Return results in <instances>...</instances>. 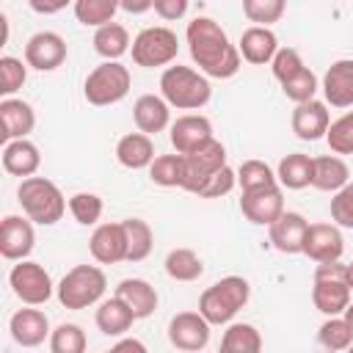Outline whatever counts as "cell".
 <instances>
[{
    "mask_svg": "<svg viewBox=\"0 0 353 353\" xmlns=\"http://www.w3.org/2000/svg\"><path fill=\"white\" fill-rule=\"evenodd\" d=\"M30 3V8L36 11V14H44V17H50V14H58V11H63L69 3H74V0H28Z\"/></svg>",
    "mask_w": 353,
    "mask_h": 353,
    "instance_id": "cell-49",
    "label": "cell"
},
{
    "mask_svg": "<svg viewBox=\"0 0 353 353\" xmlns=\"http://www.w3.org/2000/svg\"><path fill=\"white\" fill-rule=\"evenodd\" d=\"M36 245V232L33 221L22 215H6L0 223V254L11 262L28 259Z\"/></svg>",
    "mask_w": 353,
    "mask_h": 353,
    "instance_id": "cell-15",
    "label": "cell"
},
{
    "mask_svg": "<svg viewBox=\"0 0 353 353\" xmlns=\"http://www.w3.org/2000/svg\"><path fill=\"white\" fill-rule=\"evenodd\" d=\"M88 345L85 331L77 323H61L50 334V350L52 353H83Z\"/></svg>",
    "mask_w": 353,
    "mask_h": 353,
    "instance_id": "cell-38",
    "label": "cell"
},
{
    "mask_svg": "<svg viewBox=\"0 0 353 353\" xmlns=\"http://www.w3.org/2000/svg\"><path fill=\"white\" fill-rule=\"evenodd\" d=\"M323 97L331 108H350L353 105V58L334 61L323 74Z\"/></svg>",
    "mask_w": 353,
    "mask_h": 353,
    "instance_id": "cell-19",
    "label": "cell"
},
{
    "mask_svg": "<svg viewBox=\"0 0 353 353\" xmlns=\"http://www.w3.org/2000/svg\"><path fill=\"white\" fill-rule=\"evenodd\" d=\"M121 223L127 229V262H143L154 245L152 226L141 218H124Z\"/></svg>",
    "mask_w": 353,
    "mask_h": 353,
    "instance_id": "cell-34",
    "label": "cell"
},
{
    "mask_svg": "<svg viewBox=\"0 0 353 353\" xmlns=\"http://www.w3.org/2000/svg\"><path fill=\"white\" fill-rule=\"evenodd\" d=\"M94 50L105 61H119L130 50V33H127V28L119 25V22H108V25L97 28V33H94Z\"/></svg>",
    "mask_w": 353,
    "mask_h": 353,
    "instance_id": "cell-31",
    "label": "cell"
},
{
    "mask_svg": "<svg viewBox=\"0 0 353 353\" xmlns=\"http://www.w3.org/2000/svg\"><path fill=\"white\" fill-rule=\"evenodd\" d=\"M0 127H3V141H17V138H28L36 127V113L30 108V102L25 99H14V97H3L0 102Z\"/></svg>",
    "mask_w": 353,
    "mask_h": 353,
    "instance_id": "cell-21",
    "label": "cell"
},
{
    "mask_svg": "<svg viewBox=\"0 0 353 353\" xmlns=\"http://www.w3.org/2000/svg\"><path fill=\"white\" fill-rule=\"evenodd\" d=\"M312 303L325 317L345 314V309L350 303V287L345 281V265H339V262L317 265L314 284H312Z\"/></svg>",
    "mask_w": 353,
    "mask_h": 353,
    "instance_id": "cell-7",
    "label": "cell"
},
{
    "mask_svg": "<svg viewBox=\"0 0 353 353\" xmlns=\"http://www.w3.org/2000/svg\"><path fill=\"white\" fill-rule=\"evenodd\" d=\"M234 185H237V171H232L229 165H223L221 171H215V174L196 190V196H201V199H221V196H226Z\"/></svg>",
    "mask_w": 353,
    "mask_h": 353,
    "instance_id": "cell-47",
    "label": "cell"
},
{
    "mask_svg": "<svg viewBox=\"0 0 353 353\" xmlns=\"http://www.w3.org/2000/svg\"><path fill=\"white\" fill-rule=\"evenodd\" d=\"M8 331L11 339L22 347H39L52 331H50V320L41 309H19L11 314L8 320Z\"/></svg>",
    "mask_w": 353,
    "mask_h": 353,
    "instance_id": "cell-20",
    "label": "cell"
},
{
    "mask_svg": "<svg viewBox=\"0 0 353 353\" xmlns=\"http://www.w3.org/2000/svg\"><path fill=\"white\" fill-rule=\"evenodd\" d=\"M306 229H309V223H306V218L301 212H281L270 223V243L281 254H301Z\"/></svg>",
    "mask_w": 353,
    "mask_h": 353,
    "instance_id": "cell-22",
    "label": "cell"
},
{
    "mask_svg": "<svg viewBox=\"0 0 353 353\" xmlns=\"http://www.w3.org/2000/svg\"><path fill=\"white\" fill-rule=\"evenodd\" d=\"M160 94L176 110H199L210 102L212 85H210L204 72L199 74L196 69L176 63L160 74Z\"/></svg>",
    "mask_w": 353,
    "mask_h": 353,
    "instance_id": "cell-3",
    "label": "cell"
},
{
    "mask_svg": "<svg viewBox=\"0 0 353 353\" xmlns=\"http://www.w3.org/2000/svg\"><path fill=\"white\" fill-rule=\"evenodd\" d=\"M102 210H105V204H102V199H99L97 193L80 190V193H74V196L69 199V212H72L74 221L83 223V226H94V223L102 218Z\"/></svg>",
    "mask_w": 353,
    "mask_h": 353,
    "instance_id": "cell-41",
    "label": "cell"
},
{
    "mask_svg": "<svg viewBox=\"0 0 353 353\" xmlns=\"http://www.w3.org/2000/svg\"><path fill=\"white\" fill-rule=\"evenodd\" d=\"M188 3L190 0H154V14L165 22H176L188 14Z\"/></svg>",
    "mask_w": 353,
    "mask_h": 353,
    "instance_id": "cell-48",
    "label": "cell"
},
{
    "mask_svg": "<svg viewBox=\"0 0 353 353\" xmlns=\"http://www.w3.org/2000/svg\"><path fill=\"white\" fill-rule=\"evenodd\" d=\"M165 273L174 281H196L204 273V262L196 251L190 248H174L165 256Z\"/></svg>",
    "mask_w": 353,
    "mask_h": 353,
    "instance_id": "cell-35",
    "label": "cell"
},
{
    "mask_svg": "<svg viewBox=\"0 0 353 353\" xmlns=\"http://www.w3.org/2000/svg\"><path fill=\"white\" fill-rule=\"evenodd\" d=\"M135 320H138L135 312H132L119 295L102 301L99 309H97V314H94V323H97V328H99L105 336H121V334H127Z\"/></svg>",
    "mask_w": 353,
    "mask_h": 353,
    "instance_id": "cell-28",
    "label": "cell"
},
{
    "mask_svg": "<svg viewBox=\"0 0 353 353\" xmlns=\"http://www.w3.org/2000/svg\"><path fill=\"white\" fill-rule=\"evenodd\" d=\"M135 127L146 135H157L171 124V105L157 94H143L132 105Z\"/></svg>",
    "mask_w": 353,
    "mask_h": 353,
    "instance_id": "cell-24",
    "label": "cell"
},
{
    "mask_svg": "<svg viewBox=\"0 0 353 353\" xmlns=\"http://www.w3.org/2000/svg\"><path fill=\"white\" fill-rule=\"evenodd\" d=\"M116 295L135 312L138 320L152 317L154 309H157V301H160L157 298V290L146 279H121L116 284Z\"/></svg>",
    "mask_w": 353,
    "mask_h": 353,
    "instance_id": "cell-26",
    "label": "cell"
},
{
    "mask_svg": "<svg viewBox=\"0 0 353 353\" xmlns=\"http://www.w3.org/2000/svg\"><path fill=\"white\" fill-rule=\"evenodd\" d=\"M325 141L334 154H353V110L342 113L336 121L328 124Z\"/></svg>",
    "mask_w": 353,
    "mask_h": 353,
    "instance_id": "cell-40",
    "label": "cell"
},
{
    "mask_svg": "<svg viewBox=\"0 0 353 353\" xmlns=\"http://www.w3.org/2000/svg\"><path fill=\"white\" fill-rule=\"evenodd\" d=\"M331 221L342 229H353V182L339 188L331 199Z\"/></svg>",
    "mask_w": 353,
    "mask_h": 353,
    "instance_id": "cell-46",
    "label": "cell"
},
{
    "mask_svg": "<svg viewBox=\"0 0 353 353\" xmlns=\"http://www.w3.org/2000/svg\"><path fill=\"white\" fill-rule=\"evenodd\" d=\"M8 284H11L14 295L28 306H41V303H47L52 298L50 273L44 270V265L30 262V259H19V265L11 268Z\"/></svg>",
    "mask_w": 353,
    "mask_h": 353,
    "instance_id": "cell-9",
    "label": "cell"
},
{
    "mask_svg": "<svg viewBox=\"0 0 353 353\" xmlns=\"http://www.w3.org/2000/svg\"><path fill=\"white\" fill-rule=\"evenodd\" d=\"M17 201L22 204V212L39 226H52L66 212L61 188L47 176H25L17 188Z\"/></svg>",
    "mask_w": 353,
    "mask_h": 353,
    "instance_id": "cell-2",
    "label": "cell"
},
{
    "mask_svg": "<svg viewBox=\"0 0 353 353\" xmlns=\"http://www.w3.org/2000/svg\"><path fill=\"white\" fill-rule=\"evenodd\" d=\"M312 262H339L345 254V240L336 223H309L303 237V251Z\"/></svg>",
    "mask_w": 353,
    "mask_h": 353,
    "instance_id": "cell-14",
    "label": "cell"
},
{
    "mask_svg": "<svg viewBox=\"0 0 353 353\" xmlns=\"http://www.w3.org/2000/svg\"><path fill=\"white\" fill-rule=\"evenodd\" d=\"M317 342H320L325 350H347V347L353 345V328L347 325L345 317L334 314V317H328V320L320 325Z\"/></svg>",
    "mask_w": 353,
    "mask_h": 353,
    "instance_id": "cell-37",
    "label": "cell"
},
{
    "mask_svg": "<svg viewBox=\"0 0 353 353\" xmlns=\"http://www.w3.org/2000/svg\"><path fill=\"white\" fill-rule=\"evenodd\" d=\"M270 182H279V176L270 171L268 163L262 160H245L240 168H237V185L243 190L248 188H259V185H270Z\"/></svg>",
    "mask_w": 353,
    "mask_h": 353,
    "instance_id": "cell-44",
    "label": "cell"
},
{
    "mask_svg": "<svg viewBox=\"0 0 353 353\" xmlns=\"http://www.w3.org/2000/svg\"><path fill=\"white\" fill-rule=\"evenodd\" d=\"M226 165V149L221 141H210L204 143L201 149L185 154V182H182V190L188 193H196L215 171H221Z\"/></svg>",
    "mask_w": 353,
    "mask_h": 353,
    "instance_id": "cell-11",
    "label": "cell"
},
{
    "mask_svg": "<svg viewBox=\"0 0 353 353\" xmlns=\"http://www.w3.org/2000/svg\"><path fill=\"white\" fill-rule=\"evenodd\" d=\"M168 135H171V146L179 154H190V152H196V149H201L204 143L212 141V121L207 116L188 113V116H179L171 124Z\"/></svg>",
    "mask_w": 353,
    "mask_h": 353,
    "instance_id": "cell-17",
    "label": "cell"
},
{
    "mask_svg": "<svg viewBox=\"0 0 353 353\" xmlns=\"http://www.w3.org/2000/svg\"><path fill=\"white\" fill-rule=\"evenodd\" d=\"M28 80V63H22L14 55H3L0 58V94L11 97L17 94Z\"/></svg>",
    "mask_w": 353,
    "mask_h": 353,
    "instance_id": "cell-42",
    "label": "cell"
},
{
    "mask_svg": "<svg viewBox=\"0 0 353 353\" xmlns=\"http://www.w3.org/2000/svg\"><path fill=\"white\" fill-rule=\"evenodd\" d=\"M287 11V0H243V14L254 25H276Z\"/></svg>",
    "mask_w": 353,
    "mask_h": 353,
    "instance_id": "cell-39",
    "label": "cell"
},
{
    "mask_svg": "<svg viewBox=\"0 0 353 353\" xmlns=\"http://www.w3.org/2000/svg\"><path fill=\"white\" fill-rule=\"evenodd\" d=\"M303 66H306V63H303V58H301V52H298L295 47H279V52H276L273 61H270L273 77H276L279 83L290 80V77L298 74Z\"/></svg>",
    "mask_w": 353,
    "mask_h": 353,
    "instance_id": "cell-45",
    "label": "cell"
},
{
    "mask_svg": "<svg viewBox=\"0 0 353 353\" xmlns=\"http://www.w3.org/2000/svg\"><path fill=\"white\" fill-rule=\"evenodd\" d=\"M113 350H138V353H143V350H146V345H143V342H138V339H121V342H116V345H113Z\"/></svg>",
    "mask_w": 353,
    "mask_h": 353,
    "instance_id": "cell-51",
    "label": "cell"
},
{
    "mask_svg": "<svg viewBox=\"0 0 353 353\" xmlns=\"http://www.w3.org/2000/svg\"><path fill=\"white\" fill-rule=\"evenodd\" d=\"M185 39H188V50H190L193 63L207 77L229 80L240 72V50L229 41L226 30L215 19H210V17L190 19Z\"/></svg>",
    "mask_w": 353,
    "mask_h": 353,
    "instance_id": "cell-1",
    "label": "cell"
},
{
    "mask_svg": "<svg viewBox=\"0 0 353 353\" xmlns=\"http://www.w3.org/2000/svg\"><path fill=\"white\" fill-rule=\"evenodd\" d=\"M91 256L99 265H116L127 262V229L121 221L116 223H99L88 240Z\"/></svg>",
    "mask_w": 353,
    "mask_h": 353,
    "instance_id": "cell-16",
    "label": "cell"
},
{
    "mask_svg": "<svg viewBox=\"0 0 353 353\" xmlns=\"http://www.w3.org/2000/svg\"><path fill=\"white\" fill-rule=\"evenodd\" d=\"M251 298V284L243 276H226L207 287L199 298V312L207 317L210 325H226L232 317L248 303Z\"/></svg>",
    "mask_w": 353,
    "mask_h": 353,
    "instance_id": "cell-4",
    "label": "cell"
},
{
    "mask_svg": "<svg viewBox=\"0 0 353 353\" xmlns=\"http://www.w3.org/2000/svg\"><path fill=\"white\" fill-rule=\"evenodd\" d=\"M210 323L201 312H179L171 317L168 323V342L176 347V350H188V353H196V350H204L207 342H210Z\"/></svg>",
    "mask_w": 353,
    "mask_h": 353,
    "instance_id": "cell-12",
    "label": "cell"
},
{
    "mask_svg": "<svg viewBox=\"0 0 353 353\" xmlns=\"http://www.w3.org/2000/svg\"><path fill=\"white\" fill-rule=\"evenodd\" d=\"M345 320H347V325L353 328V303H347V309H345V314H342Z\"/></svg>",
    "mask_w": 353,
    "mask_h": 353,
    "instance_id": "cell-53",
    "label": "cell"
},
{
    "mask_svg": "<svg viewBox=\"0 0 353 353\" xmlns=\"http://www.w3.org/2000/svg\"><path fill=\"white\" fill-rule=\"evenodd\" d=\"M116 160L124 165V168H149L152 160H154V143H152V135L146 132H127L119 138L116 143Z\"/></svg>",
    "mask_w": 353,
    "mask_h": 353,
    "instance_id": "cell-27",
    "label": "cell"
},
{
    "mask_svg": "<svg viewBox=\"0 0 353 353\" xmlns=\"http://www.w3.org/2000/svg\"><path fill=\"white\" fill-rule=\"evenodd\" d=\"M221 350L223 353H259L262 336L251 323H232L221 336Z\"/></svg>",
    "mask_w": 353,
    "mask_h": 353,
    "instance_id": "cell-32",
    "label": "cell"
},
{
    "mask_svg": "<svg viewBox=\"0 0 353 353\" xmlns=\"http://www.w3.org/2000/svg\"><path fill=\"white\" fill-rule=\"evenodd\" d=\"M41 165V154H39V146L30 143L28 138H17V141H8L3 146V168L11 174V176H33Z\"/></svg>",
    "mask_w": 353,
    "mask_h": 353,
    "instance_id": "cell-25",
    "label": "cell"
},
{
    "mask_svg": "<svg viewBox=\"0 0 353 353\" xmlns=\"http://www.w3.org/2000/svg\"><path fill=\"white\" fill-rule=\"evenodd\" d=\"M119 6L127 14H146L149 8H154V0H119Z\"/></svg>",
    "mask_w": 353,
    "mask_h": 353,
    "instance_id": "cell-50",
    "label": "cell"
},
{
    "mask_svg": "<svg viewBox=\"0 0 353 353\" xmlns=\"http://www.w3.org/2000/svg\"><path fill=\"white\" fill-rule=\"evenodd\" d=\"M317 88H320V85H317V77H314V72H312L309 66H303L298 74H292L290 80L281 83L284 97L292 99L295 105H298V102H306V99H314Z\"/></svg>",
    "mask_w": 353,
    "mask_h": 353,
    "instance_id": "cell-43",
    "label": "cell"
},
{
    "mask_svg": "<svg viewBox=\"0 0 353 353\" xmlns=\"http://www.w3.org/2000/svg\"><path fill=\"white\" fill-rule=\"evenodd\" d=\"M240 212L245 221L256 223V226H270L281 212H284V196H281V185L270 182V185H259V188H248L240 196Z\"/></svg>",
    "mask_w": 353,
    "mask_h": 353,
    "instance_id": "cell-10",
    "label": "cell"
},
{
    "mask_svg": "<svg viewBox=\"0 0 353 353\" xmlns=\"http://www.w3.org/2000/svg\"><path fill=\"white\" fill-rule=\"evenodd\" d=\"M149 176L160 188H182L185 182V154H160L149 165Z\"/></svg>",
    "mask_w": 353,
    "mask_h": 353,
    "instance_id": "cell-33",
    "label": "cell"
},
{
    "mask_svg": "<svg viewBox=\"0 0 353 353\" xmlns=\"http://www.w3.org/2000/svg\"><path fill=\"white\" fill-rule=\"evenodd\" d=\"M290 124H292V132H295L301 141H320V138H325L328 124H331L328 105L320 102V99L298 102L295 110H292Z\"/></svg>",
    "mask_w": 353,
    "mask_h": 353,
    "instance_id": "cell-18",
    "label": "cell"
},
{
    "mask_svg": "<svg viewBox=\"0 0 353 353\" xmlns=\"http://www.w3.org/2000/svg\"><path fill=\"white\" fill-rule=\"evenodd\" d=\"M350 182V168L342 157L336 154H323L314 157V168H312V188L323 190V193H336L339 188H345Z\"/></svg>",
    "mask_w": 353,
    "mask_h": 353,
    "instance_id": "cell-29",
    "label": "cell"
},
{
    "mask_svg": "<svg viewBox=\"0 0 353 353\" xmlns=\"http://www.w3.org/2000/svg\"><path fill=\"white\" fill-rule=\"evenodd\" d=\"M130 52H132L135 66H143V69L168 66L179 52V39H176V33L171 28H163V25L143 28L132 39Z\"/></svg>",
    "mask_w": 353,
    "mask_h": 353,
    "instance_id": "cell-8",
    "label": "cell"
},
{
    "mask_svg": "<svg viewBox=\"0 0 353 353\" xmlns=\"http://www.w3.org/2000/svg\"><path fill=\"white\" fill-rule=\"evenodd\" d=\"M243 61L254 63V66H265L273 61V55L279 52V39L270 28L265 25H251L248 30H243L240 44H237Z\"/></svg>",
    "mask_w": 353,
    "mask_h": 353,
    "instance_id": "cell-23",
    "label": "cell"
},
{
    "mask_svg": "<svg viewBox=\"0 0 353 353\" xmlns=\"http://www.w3.org/2000/svg\"><path fill=\"white\" fill-rule=\"evenodd\" d=\"M345 281H347V287L353 290V259L345 265Z\"/></svg>",
    "mask_w": 353,
    "mask_h": 353,
    "instance_id": "cell-52",
    "label": "cell"
},
{
    "mask_svg": "<svg viewBox=\"0 0 353 353\" xmlns=\"http://www.w3.org/2000/svg\"><path fill=\"white\" fill-rule=\"evenodd\" d=\"M74 17L80 25L85 28H102L108 22H113L116 11L121 8L119 0H74Z\"/></svg>",
    "mask_w": 353,
    "mask_h": 353,
    "instance_id": "cell-36",
    "label": "cell"
},
{
    "mask_svg": "<svg viewBox=\"0 0 353 353\" xmlns=\"http://www.w3.org/2000/svg\"><path fill=\"white\" fill-rule=\"evenodd\" d=\"M130 85H132V77L127 66H121L119 61H102L88 72L83 83V97L94 108H108L121 102L130 94Z\"/></svg>",
    "mask_w": 353,
    "mask_h": 353,
    "instance_id": "cell-6",
    "label": "cell"
},
{
    "mask_svg": "<svg viewBox=\"0 0 353 353\" xmlns=\"http://www.w3.org/2000/svg\"><path fill=\"white\" fill-rule=\"evenodd\" d=\"M312 168H314V157H309L303 152H292V154L281 157V163L276 168L279 185L287 188V190L309 188L312 185Z\"/></svg>",
    "mask_w": 353,
    "mask_h": 353,
    "instance_id": "cell-30",
    "label": "cell"
},
{
    "mask_svg": "<svg viewBox=\"0 0 353 353\" xmlns=\"http://www.w3.org/2000/svg\"><path fill=\"white\" fill-rule=\"evenodd\" d=\"M66 61V41L55 30H39L25 44V63L36 72H52Z\"/></svg>",
    "mask_w": 353,
    "mask_h": 353,
    "instance_id": "cell-13",
    "label": "cell"
},
{
    "mask_svg": "<svg viewBox=\"0 0 353 353\" xmlns=\"http://www.w3.org/2000/svg\"><path fill=\"white\" fill-rule=\"evenodd\" d=\"M105 290H108V279L97 265H74L58 281L55 295H58V303L63 309L80 312V309H88V306L99 303Z\"/></svg>",
    "mask_w": 353,
    "mask_h": 353,
    "instance_id": "cell-5",
    "label": "cell"
}]
</instances>
